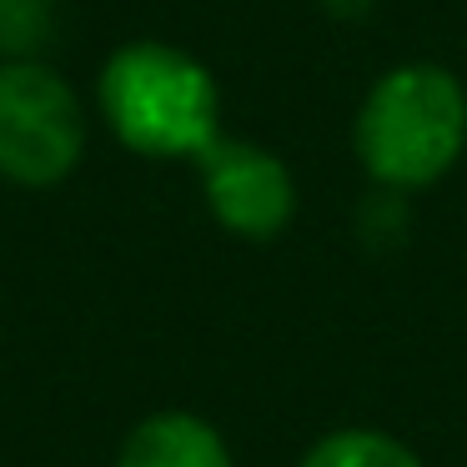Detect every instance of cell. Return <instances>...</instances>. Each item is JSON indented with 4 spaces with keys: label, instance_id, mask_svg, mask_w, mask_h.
<instances>
[{
    "label": "cell",
    "instance_id": "52a82bcc",
    "mask_svg": "<svg viewBox=\"0 0 467 467\" xmlns=\"http://www.w3.org/2000/svg\"><path fill=\"white\" fill-rule=\"evenodd\" d=\"M302 467H422L397 437L367 432V427H347L332 432L302 457Z\"/></svg>",
    "mask_w": 467,
    "mask_h": 467
},
{
    "label": "cell",
    "instance_id": "ba28073f",
    "mask_svg": "<svg viewBox=\"0 0 467 467\" xmlns=\"http://www.w3.org/2000/svg\"><path fill=\"white\" fill-rule=\"evenodd\" d=\"M317 5H322L327 16H337V21H362L377 0H317Z\"/></svg>",
    "mask_w": 467,
    "mask_h": 467
},
{
    "label": "cell",
    "instance_id": "277c9868",
    "mask_svg": "<svg viewBox=\"0 0 467 467\" xmlns=\"http://www.w3.org/2000/svg\"><path fill=\"white\" fill-rule=\"evenodd\" d=\"M202 192L212 216L236 236H252V242H266L276 236L296 212V186L292 171L282 166V156H272L266 146L252 141H212L202 156Z\"/></svg>",
    "mask_w": 467,
    "mask_h": 467
},
{
    "label": "cell",
    "instance_id": "6da1fadb",
    "mask_svg": "<svg viewBox=\"0 0 467 467\" xmlns=\"http://www.w3.org/2000/svg\"><path fill=\"white\" fill-rule=\"evenodd\" d=\"M106 126L136 156L182 161L222 141V96L196 56L166 41H131L101 66L96 81Z\"/></svg>",
    "mask_w": 467,
    "mask_h": 467
},
{
    "label": "cell",
    "instance_id": "7a4b0ae2",
    "mask_svg": "<svg viewBox=\"0 0 467 467\" xmlns=\"http://www.w3.org/2000/svg\"><path fill=\"white\" fill-rule=\"evenodd\" d=\"M357 161L392 192H417L452 171L467 146V91L447 66L407 61L377 76L357 111Z\"/></svg>",
    "mask_w": 467,
    "mask_h": 467
},
{
    "label": "cell",
    "instance_id": "5b68a950",
    "mask_svg": "<svg viewBox=\"0 0 467 467\" xmlns=\"http://www.w3.org/2000/svg\"><path fill=\"white\" fill-rule=\"evenodd\" d=\"M116 467H232L222 432L192 412H156L131 427Z\"/></svg>",
    "mask_w": 467,
    "mask_h": 467
},
{
    "label": "cell",
    "instance_id": "3957f363",
    "mask_svg": "<svg viewBox=\"0 0 467 467\" xmlns=\"http://www.w3.org/2000/svg\"><path fill=\"white\" fill-rule=\"evenodd\" d=\"M86 111L56 66H0V176L16 186H56L81 166Z\"/></svg>",
    "mask_w": 467,
    "mask_h": 467
},
{
    "label": "cell",
    "instance_id": "8992f818",
    "mask_svg": "<svg viewBox=\"0 0 467 467\" xmlns=\"http://www.w3.org/2000/svg\"><path fill=\"white\" fill-rule=\"evenodd\" d=\"M56 31H61L56 0H0V66L46 61Z\"/></svg>",
    "mask_w": 467,
    "mask_h": 467
}]
</instances>
